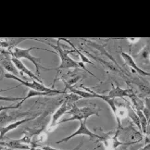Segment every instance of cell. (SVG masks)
Here are the masks:
<instances>
[{"label": "cell", "instance_id": "1", "mask_svg": "<svg viewBox=\"0 0 150 150\" xmlns=\"http://www.w3.org/2000/svg\"><path fill=\"white\" fill-rule=\"evenodd\" d=\"M36 41H40L45 45H48L49 47H51L53 48L57 54L60 57V64L59 66H57V68H47V71H51V70H56V71H61V70H70V69H81L79 62L74 61L71 57L69 56V54L71 53H75V51L68 49L66 45H60V39L57 38V45H53L51 43H47L45 41H43V40H39V39H34Z\"/></svg>", "mask_w": 150, "mask_h": 150}, {"label": "cell", "instance_id": "2", "mask_svg": "<svg viewBox=\"0 0 150 150\" xmlns=\"http://www.w3.org/2000/svg\"><path fill=\"white\" fill-rule=\"evenodd\" d=\"M33 49H41V50H45L47 51V49H44V48H39V47H29V48H20V47H16L14 49H12L10 51L11 56L12 57H15V59H25L29 61H31L35 67L36 70V73L37 76L39 78L40 77V71L44 70V71H47V68H45L41 65V59L40 57H33V55H31L30 52Z\"/></svg>", "mask_w": 150, "mask_h": 150}, {"label": "cell", "instance_id": "3", "mask_svg": "<svg viewBox=\"0 0 150 150\" xmlns=\"http://www.w3.org/2000/svg\"><path fill=\"white\" fill-rule=\"evenodd\" d=\"M5 78L7 79H12L15 80L17 82H19L21 85H24L26 87H29L30 89H33V90H36V91H40V92H48V93H56L57 95H64L66 94L64 91H59V90H57V89H53V88H49L45 86L43 83H40L37 82V81H33V83H29L25 80H22L18 76H15V75H12L10 73H5Z\"/></svg>", "mask_w": 150, "mask_h": 150}, {"label": "cell", "instance_id": "4", "mask_svg": "<svg viewBox=\"0 0 150 150\" xmlns=\"http://www.w3.org/2000/svg\"><path fill=\"white\" fill-rule=\"evenodd\" d=\"M86 120H80V127L77 129V131H75L72 134L69 135V136H67V137H65V138H63V139H61V140L57 141L56 144H57V145H59V144L67 142V141L72 139L73 137L77 136V135H86V136H88V137H89V139H90V140H94V138H96L97 140H96V142H99V141H101V139H102V135H98V134H94V132H92L87 128V125H86Z\"/></svg>", "mask_w": 150, "mask_h": 150}, {"label": "cell", "instance_id": "5", "mask_svg": "<svg viewBox=\"0 0 150 150\" xmlns=\"http://www.w3.org/2000/svg\"><path fill=\"white\" fill-rule=\"evenodd\" d=\"M120 56H122L123 61L125 62V64L128 65L129 67H131L132 70H134V71L139 75L140 77H150V72L142 70V69L137 65V63L134 59V57H132L130 54L125 53V52H123V51H120Z\"/></svg>", "mask_w": 150, "mask_h": 150}, {"label": "cell", "instance_id": "6", "mask_svg": "<svg viewBox=\"0 0 150 150\" xmlns=\"http://www.w3.org/2000/svg\"><path fill=\"white\" fill-rule=\"evenodd\" d=\"M136 94L135 92H134V90L129 88V89H123L119 85L118 83L115 82V86L113 84L112 88L109 90L108 94L107 95L108 97H110V98H125V97H130Z\"/></svg>", "mask_w": 150, "mask_h": 150}, {"label": "cell", "instance_id": "7", "mask_svg": "<svg viewBox=\"0 0 150 150\" xmlns=\"http://www.w3.org/2000/svg\"><path fill=\"white\" fill-rule=\"evenodd\" d=\"M125 82L127 83H134L135 84L139 92L141 93V97L142 98H145V97L150 96V85L147 82L144 81L140 76L139 77H134V78H128V80H125Z\"/></svg>", "mask_w": 150, "mask_h": 150}, {"label": "cell", "instance_id": "8", "mask_svg": "<svg viewBox=\"0 0 150 150\" xmlns=\"http://www.w3.org/2000/svg\"><path fill=\"white\" fill-rule=\"evenodd\" d=\"M69 107H68V104H67V101H63V103L60 105V107L57 109V110L54 112L53 116H52V119L50 120V123L47 127V131L48 132H52L54 130L55 127L57 125V123H59V120L63 115H65L68 111H69Z\"/></svg>", "mask_w": 150, "mask_h": 150}, {"label": "cell", "instance_id": "9", "mask_svg": "<svg viewBox=\"0 0 150 150\" xmlns=\"http://www.w3.org/2000/svg\"><path fill=\"white\" fill-rule=\"evenodd\" d=\"M82 40H83V41L86 43V44H88L91 47H93V48H95V49H96L97 51L99 52V53L101 54V55H104V56H106L107 57H108L109 59H110V61L112 62V63H114L115 65H116L120 71H122V72H124V73H127L123 69L120 67V65H119V63L117 62V60L114 59V57L108 53V52L107 51V49H106V47H105V45H99V44H97V43H95V42H91L90 40H87V39H82Z\"/></svg>", "mask_w": 150, "mask_h": 150}, {"label": "cell", "instance_id": "10", "mask_svg": "<svg viewBox=\"0 0 150 150\" xmlns=\"http://www.w3.org/2000/svg\"><path fill=\"white\" fill-rule=\"evenodd\" d=\"M12 61L15 64V66L17 67V69L19 70V71L21 72V76L24 78V75H27L29 78H31L33 81H37V82H40L42 83V80L41 78H39L37 75L34 74L33 71H31L21 61V59H15V57H12Z\"/></svg>", "mask_w": 150, "mask_h": 150}, {"label": "cell", "instance_id": "11", "mask_svg": "<svg viewBox=\"0 0 150 150\" xmlns=\"http://www.w3.org/2000/svg\"><path fill=\"white\" fill-rule=\"evenodd\" d=\"M1 148H7L10 150H30L31 146L22 144L21 139H11L8 141L1 140Z\"/></svg>", "mask_w": 150, "mask_h": 150}, {"label": "cell", "instance_id": "12", "mask_svg": "<svg viewBox=\"0 0 150 150\" xmlns=\"http://www.w3.org/2000/svg\"><path fill=\"white\" fill-rule=\"evenodd\" d=\"M39 116V114H36L34 115V116L31 117V118H26V119H23V120H17V122H14L12 123H10L7 126L5 127H1V132H0V136H1V139L3 140V138L5 137V135L9 132L10 131H13L15 129L18 128L19 126H21V124H23L27 122H30V120H33L34 119H36V117Z\"/></svg>", "mask_w": 150, "mask_h": 150}, {"label": "cell", "instance_id": "13", "mask_svg": "<svg viewBox=\"0 0 150 150\" xmlns=\"http://www.w3.org/2000/svg\"><path fill=\"white\" fill-rule=\"evenodd\" d=\"M27 39H32V38H1V47L2 49H7L8 51H11L12 49L18 47V45L21 43L22 41Z\"/></svg>", "mask_w": 150, "mask_h": 150}, {"label": "cell", "instance_id": "14", "mask_svg": "<svg viewBox=\"0 0 150 150\" xmlns=\"http://www.w3.org/2000/svg\"><path fill=\"white\" fill-rule=\"evenodd\" d=\"M136 61L142 64H149L150 63V42H147L139 53L135 55Z\"/></svg>", "mask_w": 150, "mask_h": 150}, {"label": "cell", "instance_id": "15", "mask_svg": "<svg viewBox=\"0 0 150 150\" xmlns=\"http://www.w3.org/2000/svg\"><path fill=\"white\" fill-rule=\"evenodd\" d=\"M30 115V112H21V113H6V112H1V127H5L8 122H13V120H18L20 117H25Z\"/></svg>", "mask_w": 150, "mask_h": 150}, {"label": "cell", "instance_id": "16", "mask_svg": "<svg viewBox=\"0 0 150 150\" xmlns=\"http://www.w3.org/2000/svg\"><path fill=\"white\" fill-rule=\"evenodd\" d=\"M1 66L8 73L15 75V76H19V75H21V72L19 71V70L17 69V67L13 63L12 59H1Z\"/></svg>", "mask_w": 150, "mask_h": 150}, {"label": "cell", "instance_id": "17", "mask_svg": "<svg viewBox=\"0 0 150 150\" xmlns=\"http://www.w3.org/2000/svg\"><path fill=\"white\" fill-rule=\"evenodd\" d=\"M130 100H131L132 106L134 107V108L135 109V110H141V111H143L144 108H145L144 98H142L140 96L134 94V95H132L130 97Z\"/></svg>", "mask_w": 150, "mask_h": 150}, {"label": "cell", "instance_id": "18", "mask_svg": "<svg viewBox=\"0 0 150 150\" xmlns=\"http://www.w3.org/2000/svg\"><path fill=\"white\" fill-rule=\"evenodd\" d=\"M60 40H63V41H66V42H68L69 43V45H71V47H72V49L75 51V53H77L79 56H80V57H81V61H82L83 63H87V64H91L92 66H95V64H94V63L93 62H92L89 59H88V57H86L85 55H83V53H82V52H81L79 49H77L76 47H75V45L70 41V40H68L67 38H59Z\"/></svg>", "mask_w": 150, "mask_h": 150}, {"label": "cell", "instance_id": "19", "mask_svg": "<svg viewBox=\"0 0 150 150\" xmlns=\"http://www.w3.org/2000/svg\"><path fill=\"white\" fill-rule=\"evenodd\" d=\"M138 117H139V120H140V123H141V128H142V134L143 135L146 134V128H147V125H148V122L146 118V116L144 115L143 111L141 110H135Z\"/></svg>", "mask_w": 150, "mask_h": 150}, {"label": "cell", "instance_id": "20", "mask_svg": "<svg viewBox=\"0 0 150 150\" xmlns=\"http://www.w3.org/2000/svg\"><path fill=\"white\" fill-rule=\"evenodd\" d=\"M83 78H85V77L82 76V75H73V76H71L68 80L60 78V81H62V82L64 83V84L70 85V86H74L81 79H83Z\"/></svg>", "mask_w": 150, "mask_h": 150}, {"label": "cell", "instance_id": "21", "mask_svg": "<svg viewBox=\"0 0 150 150\" xmlns=\"http://www.w3.org/2000/svg\"><path fill=\"white\" fill-rule=\"evenodd\" d=\"M144 103H145V108L143 109V113L146 116L147 122H150V96L145 97L144 98Z\"/></svg>", "mask_w": 150, "mask_h": 150}, {"label": "cell", "instance_id": "22", "mask_svg": "<svg viewBox=\"0 0 150 150\" xmlns=\"http://www.w3.org/2000/svg\"><path fill=\"white\" fill-rule=\"evenodd\" d=\"M22 97H6V96H0L1 101H21Z\"/></svg>", "mask_w": 150, "mask_h": 150}, {"label": "cell", "instance_id": "23", "mask_svg": "<svg viewBox=\"0 0 150 150\" xmlns=\"http://www.w3.org/2000/svg\"><path fill=\"white\" fill-rule=\"evenodd\" d=\"M141 150H150V139L148 136H145V146Z\"/></svg>", "mask_w": 150, "mask_h": 150}, {"label": "cell", "instance_id": "24", "mask_svg": "<svg viewBox=\"0 0 150 150\" xmlns=\"http://www.w3.org/2000/svg\"><path fill=\"white\" fill-rule=\"evenodd\" d=\"M82 146V142H81V144L79 145V146H77L76 148H74L73 150H78L79 149V147ZM41 148L43 149V150H62V149H57V148H54V147H52V146H41Z\"/></svg>", "mask_w": 150, "mask_h": 150}, {"label": "cell", "instance_id": "25", "mask_svg": "<svg viewBox=\"0 0 150 150\" xmlns=\"http://www.w3.org/2000/svg\"><path fill=\"white\" fill-rule=\"evenodd\" d=\"M145 136H150V123H148L147 125V128H146V134Z\"/></svg>", "mask_w": 150, "mask_h": 150}, {"label": "cell", "instance_id": "26", "mask_svg": "<svg viewBox=\"0 0 150 150\" xmlns=\"http://www.w3.org/2000/svg\"><path fill=\"white\" fill-rule=\"evenodd\" d=\"M128 40H129V42H131V43H136V42L139 41L140 38H128Z\"/></svg>", "mask_w": 150, "mask_h": 150}, {"label": "cell", "instance_id": "27", "mask_svg": "<svg viewBox=\"0 0 150 150\" xmlns=\"http://www.w3.org/2000/svg\"><path fill=\"white\" fill-rule=\"evenodd\" d=\"M30 150H36V148H35V147H31Z\"/></svg>", "mask_w": 150, "mask_h": 150}, {"label": "cell", "instance_id": "28", "mask_svg": "<svg viewBox=\"0 0 150 150\" xmlns=\"http://www.w3.org/2000/svg\"><path fill=\"white\" fill-rule=\"evenodd\" d=\"M36 150H43V149L41 147H38V148H36Z\"/></svg>", "mask_w": 150, "mask_h": 150}, {"label": "cell", "instance_id": "29", "mask_svg": "<svg viewBox=\"0 0 150 150\" xmlns=\"http://www.w3.org/2000/svg\"><path fill=\"white\" fill-rule=\"evenodd\" d=\"M1 150H10V149H7V148H1Z\"/></svg>", "mask_w": 150, "mask_h": 150}]
</instances>
